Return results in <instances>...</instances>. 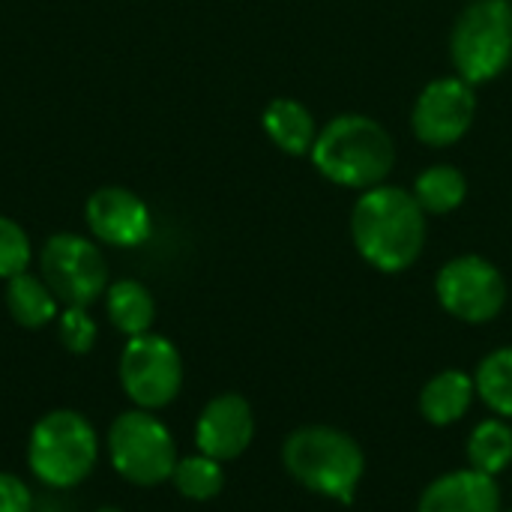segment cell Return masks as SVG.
Returning <instances> with one entry per match:
<instances>
[{
	"instance_id": "20",
	"label": "cell",
	"mask_w": 512,
	"mask_h": 512,
	"mask_svg": "<svg viewBox=\"0 0 512 512\" xmlns=\"http://www.w3.org/2000/svg\"><path fill=\"white\" fill-rule=\"evenodd\" d=\"M177 492L189 501H213L222 486H225V471H222V462L198 453V456H189V459H177V468L171 474Z\"/></svg>"
},
{
	"instance_id": "25",
	"label": "cell",
	"mask_w": 512,
	"mask_h": 512,
	"mask_svg": "<svg viewBox=\"0 0 512 512\" xmlns=\"http://www.w3.org/2000/svg\"><path fill=\"white\" fill-rule=\"evenodd\" d=\"M96 512H123V510H117V507H102V510H96Z\"/></svg>"
},
{
	"instance_id": "16",
	"label": "cell",
	"mask_w": 512,
	"mask_h": 512,
	"mask_svg": "<svg viewBox=\"0 0 512 512\" xmlns=\"http://www.w3.org/2000/svg\"><path fill=\"white\" fill-rule=\"evenodd\" d=\"M6 309L15 324H21L27 330H39L60 315V300L45 285V279L18 273V276L6 279Z\"/></svg>"
},
{
	"instance_id": "8",
	"label": "cell",
	"mask_w": 512,
	"mask_h": 512,
	"mask_svg": "<svg viewBox=\"0 0 512 512\" xmlns=\"http://www.w3.org/2000/svg\"><path fill=\"white\" fill-rule=\"evenodd\" d=\"M45 285L63 306H90L108 291V264L99 246L81 234H54L39 252Z\"/></svg>"
},
{
	"instance_id": "9",
	"label": "cell",
	"mask_w": 512,
	"mask_h": 512,
	"mask_svg": "<svg viewBox=\"0 0 512 512\" xmlns=\"http://www.w3.org/2000/svg\"><path fill=\"white\" fill-rule=\"evenodd\" d=\"M441 306L468 324H486L507 303V282L495 264L480 255H462L444 264L435 282Z\"/></svg>"
},
{
	"instance_id": "4",
	"label": "cell",
	"mask_w": 512,
	"mask_h": 512,
	"mask_svg": "<svg viewBox=\"0 0 512 512\" xmlns=\"http://www.w3.org/2000/svg\"><path fill=\"white\" fill-rule=\"evenodd\" d=\"M282 462L300 486L345 504L354 498L366 465L357 441L330 426L297 429L282 447Z\"/></svg>"
},
{
	"instance_id": "17",
	"label": "cell",
	"mask_w": 512,
	"mask_h": 512,
	"mask_svg": "<svg viewBox=\"0 0 512 512\" xmlns=\"http://www.w3.org/2000/svg\"><path fill=\"white\" fill-rule=\"evenodd\" d=\"M471 396H474V381L465 372H441L435 375L420 396V411L429 423L435 426H450L456 420L465 417V411L471 408Z\"/></svg>"
},
{
	"instance_id": "23",
	"label": "cell",
	"mask_w": 512,
	"mask_h": 512,
	"mask_svg": "<svg viewBox=\"0 0 512 512\" xmlns=\"http://www.w3.org/2000/svg\"><path fill=\"white\" fill-rule=\"evenodd\" d=\"M57 336L69 354H87L96 345V321L87 306H66L57 315Z\"/></svg>"
},
{
	"instance_id": "12",
	"label": "cell",
	"mask_w": 512,
	"mask_h": 512,
	"mask_svg": "<svg viewBox=\"0 0 512 512\" xmlns=\"http://www.w3.org/2000/svg\"><path fill=\"white\" fill-rule=\"evenodd\" d=\"M252 438H255V417L249 402L237 393H222L210 399L195 423L198 453L216 462H231L243 456Z\"/></svg>"
},
{
	"instance_id": "15",
	"label": "cell",
	"mask_w": 512,
	"mask_h": 512,
	"mask_svg": "<svg viewBox=\"0 0 512 512\" xmlns=\"http://www.w3.org/2000/svg\"><path fill=\"white\" fill-rule=\"evenodd\" d=\"M105 312H108V321L123 336L132 339V336L150 333V327L156 321V300L141 282L117 279L105 291Z\"/></svg>"
},
{
	"instance_id": "7",
	"label": "cell",
	"mask_w": 512,
	"mask_h": 512,
	"mask_svg": "<svg viewBox=\"0 0 512 512\" xmlns=\"http://www.w3.org/2000/svg\"><path fill=\"white\" fill-rule=\"evenodd\" d=\"M117 378L129 402L141 411H159L180 396L183 360L171 339L141 333L126 342L117 363Z\"/></svg>"
},
{
	"instance_id": "14",
	"label": "cell",
	"mask_w": 512,
	"mask_h": 512,
	"mask_svg": "<svg viewBox=\"0 0 512 512\" xmlns=\"http://www.w3.org/2000/svg\"><path fill=\"white\" fill-rule=\"evenodd\" d=\"M264 132L267 138L291 153V156H303V153H312V144L318 138V129H315V117L309 114L306 105H300L297 99H273L267 108H264Z\"/></svg>"
},
{
	"instance_id": "22",
	"label": "cell",
	"mask_w": 512,
	"mask_h": 512,
	"mask_svg": "<svg viewBox=\"0 0 512 512\" xmlns=\"http://www.w3.org/2000/svg\"><path fill=\"white\" fill-rule=\"evenodd\" d=\"M30 258H33V249H30L27 231L15 219L0 216V279L27 273Z\"/></svg>"
},
{
	"instance_id": "5",
	"label": "cell",
	"mask_w": 512,
	"mask_h": 512,
	"mask_svg": "<svg viewBox=\"0 0 512 512\" xmlns=\"http://www.w3.org/2000/svg\"><path fill=\"white\" fill-rule=\"evenodd\" d=\"M450 57L468 84L498 78L512 60V0H471L453 24Z\"/></svg>"
},
{
	"instance_id": "26",
	"label": "cell",
	"mask_w": 512,
	"mask_h": 512,
	"mask_svg": "<svg viewBox=\"0 0 512 512\" xmlns=\"http://www.w3.org/2000/svg\"><path fill=\"white\" fill-rule=\"evenodd\" d=\"M510 512H512V510H510Z\"/></svg>"
},
{
	"instance_id": "24",
	"label": "cell",
	"mask_w": 512,
	"mask_h": 512,
	"mask_svg": "<svg viewBox=\"0 0 512 512\" xmlns=\"http://www.w3.org/2000/svg\"><path fill=\"white\" fill-rule=\"evenodd\" d=\"M33 510V492L30 486L9 474V471H0V512H30Z\"/></svg>"
},
{
	"instance_id": "6",
	"label": "cell",
	"mask_w": 512,
	"mask_h": 512,
	"mask_svg": "<svg viewBox=\"0 0 512 512\" xmlns=\"http://www.w3.org/2000/svg\"><path fill=\"white\" fill-rule=\"evenodd\" d=\"M105 447L111 468L132 486H162L177 468V444L153 411L132 408L114 417Z\"/></svg>"
},
{
	"instance_id": "3",
	"label": "cell",
	"mask_w": 512,
	"mask_h": 512,
	"mask_svg": "<svg viewBox=\"0 0 512 512\" xmlns=\"http://www.w3.org/2000/svg\"><path fill=\"white\" fill-rule=\"evenodd\" d=\"M99 459V435L93 423L69 408L39 417L27 438V465L48 489L81 486Z\"/></svg>"
},
{
	"instance_id": "13",
	"label": "cell",
	"mask_w": 512,
	"mask_h": 512,
	"mask_svg": "<svg viewBox=\"0 0 512 512\" xmlns=\"http://www.w3.org/2000/svg\"><path fill=\"white\" fill-rule=\"evenodd\" d=\"M417 512H501V492L483 471H453L423 492Z\"/></svg>"
},
{
	"instance_id": "10",
	"label": "cell",
	"mask_w": 512,
	"mask_h": 512,
	"mask_svg": "<svg viewBox=\"0 0 512 512\" xmlns=\"http://www.w3.org/2000/svg\"><path fill=\"white\" fill-rule=\"evenodd\" d=\"M474 114H477L474 84L462 78H438L426 84L423 93L417 96L411 126L423 144L450 147L471 129Z\"/></svg>"
},
{
	"instance_id": "1",
	"label": "cell",
	"mask_w": 512,
	"mask_h": 512,
	"mask_svg": "<svg viewBox=\"0 0 512 512\" xmlns=\"http://www.w3.org/2000/svg\"><path fill=\"white\" fill-rule=\"evenodd\" d=\"M351 237L375 270L402 273L426 246V210L408 189L372 186L354 204Z\"/></svg>"
},
{
	"instance_id": "11",
	"label": "cell",
	"mask_w": 512,
	"mask_h": 512,
	"mask_svg": "<svg viewBox=\"0 0 512 512\" xmlns=\"http://www.w3.org/2000/svg\"><path fill=\"white\" fill-rule=\"evenodd\" d=\"M84 219L96 240L117 246V249L141 246L153 228L147 204L132 189H123V186L96 189L84 204Z\"/></svg>"
},
{
	"instance_id": "2",
	"label": "cell",
	"mask_w": 512,
	"mask_h": 512,
	"mask_svg": "<svg viewBox=\"0 0 512 512\" xmlns=\"http://www.w3.org/2000/svg\"><path fill=\"white\" fill-rule=\"evenodd\" d=\"M312 162L339 186L372 189L393 171L396 144L378 120L363 114H339L318 132Z\"/></svg>"
},
{
	"instance_id": "21",
	"label": "cell",
	"mask_w": 512,
	"mask_h": 512,
	"mask_svg": "<svg viewBox=\"0 0 512 512\" xmlns=\"http://www.w3.org/2000/svg\"><path fill=\"white\" fill-rule=\"evenodd\" d=\"M474 387L498 417L512 420V348H501L480 363Z\"/></svg>"
},
{
	"instance_id": "18",
	"label": "cell",
	"mask_w": 512,
	"mask_h": 512,
	"mask_svg": "<svg viewBox=\"0 0 512 512\" xmlns=\"http://www.w3.org/2000/svg\"><path fill=\"white\" fill-rule=\"evenodd\" d=\"M468 195V180L453 165H432L414 183V198L426 213L444 216L453 213Z\"/></svg>"
},
{
	"instance_id": "19",
	"label": "cell",
	"mask_w": 512,
	"mask_h": 512,
	"mask_svg": "<svg viewBox=\"0 0 512 512\" xmlns=\"http://www.w3.org/2000/svg\"><path fill=\"white\" fill-rule=\"evenodd\" d=\"M468 462L489 477L501 474L512 462V429L504 420H483L468 441Z\"/></svg>"
}]
</instances>
